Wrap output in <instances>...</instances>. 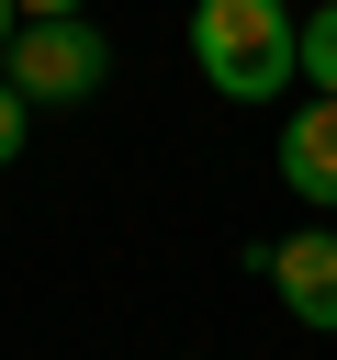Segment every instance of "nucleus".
Returning a JSON list of instances; mask_svg holds the SVG:
<instances>
[{
  "mask_svg": "<svg viewBox=\"0 0 337 360\" xmlns=\"http://www.w3.org/2000/svg\"><path fill=\"white\" fill-rule=\"evenodd\" d=\"M22 135H34V101H22V90H11V79H0V169H11V158H22Z\"/></svg>",
  "mask_w": 337,
  "mask_h": 360,
  "instance_id": "obj_6",
  "label": "nucleus"
},
{
  "mask_svg": "<svg viewBox=\"0 0 337 360\" xmlns=\"http://www.w3.org/2000/svg\"><path fill=\"white\" fill-rule=\"evenodd\" d=\"M11 11H22V22H45V11H90V0H11Z\"/></svg>",
  "mask_w": 337,
  "mask_h": 360,
  "instance_id": "obj_7",
  "label": "nucleus"
},
{
  "mask_svg": "<svg viewBox=\"0 0 337 360\" xmlns=\"http://www.w3.org/2000/svg\"><path fill=\"white\" fill-rule=\"evenodd\" d=\"M303 90H326V101H337V0H315V11H303Z\"/></svg>",
  "mask_w": 337,
  "mask_h": 360,
  "instance_id": "obj_5",
  "label": "nucleus"
},
{
  "mask_svg": "<svg viewBox=\"0 0 337 360\" xmlns=\"http://www.w3.org/2000/svg\"><path fill=\"white\" fill-rule=\"evenodd\" d=\"M191 68L225 101H281L303 79V11H281V0H202L191 11Z\"/></svg>",
  "mask_w": 337,
  "mask_h": 360,
  "instance_id": "obj_1",
  "label": "nucleus"
},
{
  "mask_svg": "<svg viewBox=\"0 0 337 360\" xmlns=\"http://www.w3.org/2000/svg\"><path fill=\"white\" fill-rule=\"evenodd\" d=\"M11 22H22V11H11V0H0V45H11Z\"/></svg>",
  "mask_w": 337,
  "mask_h": 360,
  "instance_id": "obj_8",
  "label": "nucleus"
},
{
  "mask_svg": "<svg viewBox=\"0 0 337 360\" xmlns=\"http://www.w3.org/2000/svg\"><path fill=\"white\" fill-rule=\"evenodd\" d=\"M247 270L281 292V315H292V326L337 338V225H292V236H258V248H247Z\"/></svg>",
  "mask_w": 337,
  "mask_h": 360,
  "instance_id": "obj_3",
  "label": "nucleus"
},
{
  "mask_svg": "<svg viewBox=\"0 0 337 360\" xmlns=\"http://www.w3.org/2000/svg\"><path fill=\"white\" fill-rule=\"evenodd\" d=\"M281 191L315 202V214H337V101L326 90L281 112Z\"/></svg>",
  "mask_w": 337,
  "mask_h": 360,
  "instance_id": "obj_4",
  "label": "nucleus"
},
{
  "mask_svg": "<svg viewBox=\"0 0 337 360\" xmlns=\"http://www.w3.org/2000/svg\"><path fill=\"white\" fill-rule=\"evenodd\" d=\"M0 79H11L34 112H67V101H90V90L112 79V45H101V22H90V11H45V22H11Z\"/></svg>",
  "mask_w": 337,
  "mask_h": 360,
  "instance_id": "obj_2",
  "label": "nucleus"
}]
</instances>
